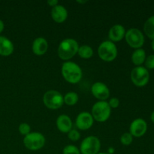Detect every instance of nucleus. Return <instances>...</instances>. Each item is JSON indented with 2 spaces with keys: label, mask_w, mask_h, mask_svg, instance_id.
<instances>
[{
  "label": "nucleus",
  "mask_w": 154,
  "mask_h": 154,
  "mask_svg": "<svg viewBox=\"0 0 154 154\" xmlns=\"http://www.w3.org/2000/svg\"><path fill=\"white\" fill-rule=\"evenodd\" d=\"M147 130V124L144 119L138 118L132 122L129 127V133L134 137L143 136Z\"/></svg>",
  "instance_id": "nucleus-10"
},
{
  "label": "nucleus",
  "mask_w": 154,
  "mask_h": 154,
  "mask_svg": "<svg viewBox=\"0 0 154 154\" xmlns=\"http://www.w3.org/2000/svg\"><path fill=\"white\" fill-rule=\"evenodd\" d=\"M30 130H31V128L28 123H21L19 126V132H20L21 135H27L30 133Z\"/></svg>",
  "instance_id": "nucleus-24"
},
{
  "label": "nucleus",
  "mask_w": 154,
  "mask_h": 154,
  "mask_svg": "<svg viewBox=\"0 0 154 154\" xmlns=\"http://www.w3.org/2000/svg\"><path fill=\"white\" fill-rule=\"evenodd\" d=\"M64 102L68 105H75L78 101V96L76 93L69 92L64 96Z\"/></svg>",
  "instance_id": "nucleus-21"
},
{
  "label": "nucleus",
  "mask_w": 154,
  "mask_h": 154,
  "mask_svg": "<svg viewBox=\"0 0 154 154\" xmlns=\"http://www.w3.org/2000/svg\"><path fill=\"white\" fill-rule=\"evenodd\" d=\"M57 129L63 133H69L72 128V122L70 117L65 114L59 116L57 120Z\"/></svg>",
  "instance_id": "nucleus-14"
},
{
  "label": "nucleus",
  "mask_w": 154,
  "mask_h": 154,
  "mask_svg": "<svg viewBox=\"0 0 154 154\" xmlns=\"http://www.w3.org/2000/svg\"><path fill=\"white\" fill-rule=\"evenodd\" d=\"M98 54L104 61H113L117 56V46L111 41H105L99 45L98 48Z\"/></svg>",
  "instance_id": "nucleus-4"
},
{
  "label": "nucleus",
  "mask_w": 154,
  "mask_h": 154,
  "mask_svg": "<svg viewBox=\"0 0 154 154\" xmlns=\"http://www.w3.org/2000/svg\"><path fill=\"white\" fill-rule=\"evenodd\" d=\"M144 63H145L146 69H154V55L153 54L148 56V57L146 58Z\"/></svg>",
  "instance_id": "nucleus-26"
},
{
  "label": "nucleus",
  "mask_w": 154,
  "mask_h": 154,
  "mask_svg": "<svg viewBox=\"0 0 154 154\" xmlns=\"http://www.w3.org/2000/svg\"><path fill=\"white\" fill-rule=\"evenodd\" d=\"M108 104H109L111 108H117L119 106V105H120V101L117 98H112V99H110Z\"/></svg>",
  "instance_id": "nucleus-27"
},
{
  "label": "nucleus",
  "mask_w": 154,
  "mask_h": 154,
  "mask_svg": "<svg viewBox=\"0 0 154 154\" xmlns=\"http://www.w3.org/2000/svg\"><path fill=\"white\" fill-rule=\"evenodd\" d=\"M144 31L149 38L154 39V15L149 17L144 23Z\"/></svg>",
  "instance_id": "nucleus-19"
},
{
  "label": "nucleus",
  "mask_w": 154,
  "mask_h": 154,
  "mask_svg": "<svg viewBox=\"0 0 154 154\" xmlns=\"http://www.w3.org/2000/svg\"><path fill=\"white\" fill-rule=\"evenodd\" d=\"M48 48V42L44 38H37L32 43V52L37 56H42L47 52Z\"/></svg>",
  "instance_id": "nucleus-15"
},
{
  "label": "nucleus",
  "mask_w": 154,
  "mask_h": 154,
  "mask_svg": "<svg viewBox=\"0 0 154 154\" xmlns=\"http://www.w3.org/2000/svg\"><path fill=\"white\" fill-rule=\"evenodd\" d=\"M78 54L81 58L89 59L93 55V51L91 47L88 45H83V46L79 47Z\"/></svg>",
  "instance_id": "nucleus-20"
},
{
  "label": "nucleus",
  "mask_w": 154,
  "mask_h": 154,
  "mask_svg": "<svg viewBox=\"0 0 154 154\" xmlns=\"http://www.w3.org/2000/svg\"><path fill=\"white\" fill-rule=\"evenodd\" d=\"M68 17V11L63 5H57L51 10V17L56 23H63Z\"/></svg>",
  "instance_id": "nucleus-13"
},
{
  "label": "nucleus",
  "mask_w": 154,
  "mask_h": 154,
  "mask_svg": "<svg viewBox=\"0 0 154 154\" xmlns=\"http://www.w3.org/2000/svg\"><path fill=\"white\" fill-rule=\"evenodd\" d=\"M68 136L69 138L72 141H77L80 139L81 138V135L78 132V131L75 130V129H72L70 132L68 133Z\"/></svg>",
  "instance_id": "nucleus-25"
},
{
  "label": "nucleus",
  "mask_w": 154,
  "mask_h": 154,
  "mask_svg": "<svg viewBox=\"0 0 154 154\" xmlns=\"http://www.w3.org/2000/svg\"><path fill=\"white\" fill-rule=\"evenodd\" d=\"M126 34V29L124 27L120 24L114 25L109 30V38L111 39V42H120L123 38L125 37Z\"/></svg>",
  "instance_id": "nucleus-16"
},
{
  "label": "nucleus",
  "mask_w": 154,
  "mask_h": 154,
  "mask_svg": "<svg viewBox=\"0 0 154 154\" xmlns=\"http://www.w3.org/2000/svg\"><path fill=\"white\" fill-rule=\"evenodd\" d=\"M4 28H5L4 23H3V21L2 20H0V34H1V33L3 32Z\"/></svg>",
  "instance_id": "nucleus-29"
},
{
  "label": "nucleus",
  "mask_w": 154,
  "mask_h": 154,
  "mask_svg": "<svg viewBox=\"0 0 154 154\" xmlns=\"http://www.w3.org/2000/svg\"><path fill=\"white\" fill-rule=\"evenodd\" d=\"M92 93L96 99L105 101L109 97L110 91L108 87L104 83L96 82L92 86Z\"/></svg>",
  "instance_id": "nucleus-12"
},
{
  "label": "nucleus",
  "mask_w": 154,
  "mask_h": 154,
  "mask_svg": "<svg viewBox=\"0 0 154 154\" xmlns=\"http://www.w3.org/2000/svg\"><path fill=\"white\" fill-rule=\"evenodd\" d=\"M133 141V136L129 132H125L120 137V141L123 145H130Z\"/></svg>",
  "instance_id": "nucleus-22"
},
{
  "label": "nucleus",
  "mask_w": 154,
  "mask_h": 154,
  "mask_svg": "<svg viewBox=\"0 0 154 154\" xmlns=\"http://www.w3.org/2000/svg\"><path fill=\"white\" fill-rule=\"evenodd\" d=\"M79 45L76 40L73 38H66L62 41L59 45L58 56L63 60L72 59L78 53Z\"/></svg>",
  "instance_id": "nucleus-2"
},
{
  "label": "nucleus",
  "mask_w": 154,
  "mask_h": 154,
  "mask_svg": "<svg viewBox=\"0 0 154 154\" xmlns=\"http://www.w3.org/2000/svg\"><path fill=\"white\" fill-rule=\"evenodd\" d=\"M63 154H81V152L76 146L68 145L63 149Z\"/></svg>",
  "instance_id": "nucleus-23"
},
{
  "label": "nucleus",
  "mask_w": 154,
  "mask_h": 154,
  "mask_svg": "<svg viewBox=\"0 0 154 154\" xmlns=\"http://www.w3.org/2000/svg\"><path fill=\"white\" fill-rule=\"evenodd\" d=\"M146 60V52L144 50L139 48L136 49L132 55V61L135 66H140Z\"/></svg>",
  "instance_id": "nucleus-18"
},
{
  "label": "nucleus",
  "mask_w": 154,
  "mask_h": 154,
  "mask_svg": "<svg viewBox=\"0 0 154 154\" xmlns=\"http://www.w3.org/2000/svg\"><path fill=\"white\" fill-rule=\"evenodd\" d=\"M48 4L50 6L54 8L58 5V1H57V0H48Z\"/></svg>",
  "instance_id": "nucleus-28"
},
{
  "label": "nucleus",
  "mask_w": 154,
  "mask_h": 154,
  "mask_svg": "<svg viewBox=\"0 0 154 154\" xmlns=\"http://www.w3.org/2000/svg\"><path fill=\"white\" fill-rule=\"evenodd\" d=\"M114 149H112V148H110L109 149V153H108V154H111V153H114Z\"/></svg>",
  "instance_id": "nucleus-33"
},
{
  "label": "nucleus",
  "mask_w": 154,
  "mask_h": 154,
  "mask_svg": "<svg viewBox=\"0 0 154 154\" xmlns=\"http://www.w3.org/2000/svg\"><path fill=\"white\" fill-rule=\"evenodd\" d=\"M151 48L152 49H153V51H154V39L152 40V42H151Z\"/></svg>",
  "instance_id": "nucleus-32"
},
{
  "label": "nucleus",
  "mask_w": 154,
  "mask_h": 154,
  "mask_svg": "<svg viewBox=\"0 0 154 154\" xmlns=\"http://www.w3.org/2000/svg\"><path fill=\"white\" fill-rule=\"evenodd\" d=\"M62 75L67 82L77 84L82 78L81 67L73 62H66L62 66Z\"/></svg>",
  "instance_id": "nucleus-1"
},
{
  "label": "nucleus",
  "mask_w": 154,
  "mask_h": 154,
  "mask_svg": "<svg viewBox=\"0 0 154 154\" xmlns=\"http://www.w3.org/2000/svg\"><path fill=\"white\" fill-rule=\"evenodd\" d=\"M101 147V143L96 136H89L81 142L80 152L81 154H97Z\"/></svg>",
  "instance_id": "nucleus-9"
},
{
  "label": "nucleus",
  "mask_w": 154,
  "mask_h": 154,
  "mask_svg": "<svg viewBox=\"0 0 154 154\" xmlns=\"http://www.w3.org/2000/svg\"><path fill=\"white\" fill-rule=\"evenodd\" d=\"M150 119H151L152 122L154 123V111L151 114V116H150Z\"/></svg>",
  "instance_id": "nucleus-31"
},
{
  "label": "nucleus",
  "mask_w": 154,
  "mask_h": 154,
  "mask_svg": "<svg viewBox=\"0 0 154 154\" xmlns=\"http://www.w3.org/2000/svg\"><path fill=\"white\" fill-rule=\"evenodd\" d=\"M97 154H108V153H98Z\"/></svg>",
  "instance_id": "nucleus-34"
},
{
  "label": "nucleus",
  "mask_w": 154,
  "mask_h": 154,
  "mask_svg": "<svg viewBox=\"0 0 154 154\" xmlns=\"http://www.w3.org/2000/svg\"><path fill=\"white\" fill-rule=\"evenodd\" d=\"M77 2L80 3V4H85V3L87 2V1H80V0H78Z\"/></svg>",
  "instance_id": "nucleus-30"
},
{
  "label": "nucleus",
  "mask_w": 154,
  "mask_h": 154,
  "mask_svg": "<svg viewBox=\"0 0 154 154\" xmlns=\"http://www.w3.org/2000/svg\"><path fill=\"white\" fill-rule=\"evenodd\" d=\"M111 108L108 102L105 101H99L93 105L92 108V116L93 119L98 122L103 123L110 117Z\"/></svg>",
  "instance_id": "nucleus-3"
},
{
  "label": "nucleus",
  "mask_w": 154,
  "mask_h": 154,
  "mask_svg": "<svg viewBox=\"0 0 154 154\" xmlns=\"http://www.w3.org/2000/svg\"><path fill=\"white\" fill-rule=\"evenodd\" d=\"M93 116L88 112H81L76 118V126L81 130H87L90 129L93 124Z\"/></svg>",
  "instance_id": "nucleus-11"
},
{
  "label": "nucleus",
  "mask_w": 154,
  "mask_h": 154,
  "mask_svg": "<svg viewBox=\"0 0 154 154\" xmlns=\"http://www.w3.org/2000/svg\"><path fill=\"white\" fill-rule=\"evenodd\" d=\"M23 144L29 150H38L45 145V138L39 132H30L24 138Z\"/></svg>",
  "instance_id": "nucleus-6"
},
{
  "label": "nucleus",
  "mask_w": 154,
  "mask_h": 154,
  "mask_svg": "<svg viewBox=\"0 0 154 154\" xmlns=\"http://www.w3.org/2000/svg\"><path fill=\"white\" fill-rule=\"evenodd\" d=\"M150 79L148 70L143 66H137L131 72V80L135 86L139 87H144L147 84Z\"/></svg>",
  "instance_id": "nucleus-7"
},
{
  "label": "nucleus",
  "mask_w": 154,
  "mask_h": 154,
  "mask_svg": "<svg viewBox=\"0 0 154 154\" xmlns=\"http://www.w3.org/2000/svg\"><path fill=\"white\" fill-rule=\"evenodd\" d=\"M125 38L128 45L132 48L139 49L144 43V36L138 29L131 28L126 32Z\"/></svg>",
  "instance_id": "nucleus-8"
},
{
  "label": "nucleus",
  "mask_w": 154,
  "mask_h": 154,
  "mask_svg": "<svg viewBox=\"0 0 154 154\" xmlns=\"http://www.w3.org/2000/svg\"><path fill=\"white\" fill-rule=\"evenodd\" d=\"M14 52V45L11 41L5 36L0 35V55L8 57Z\"/></svg>",
  "instance_id": "nucleus-17"
},
{
  "label": "nucleus",
  "mask_w": 154,
  "mask_h": 154,
  "mask_svg": "<svg viewBox=\"0 0 154 154\" xmlns=\"http://www.w3.org/2000/svg\"><path fill=\"white\" fill-rule=\"evenodd\" d=\"M43 102L48 108L57 110L63 106L64 98L63 95L57 90H49L44 95Z\"/></svg>",
  "instance_id": "nucleus-5"
}]
</instances>
